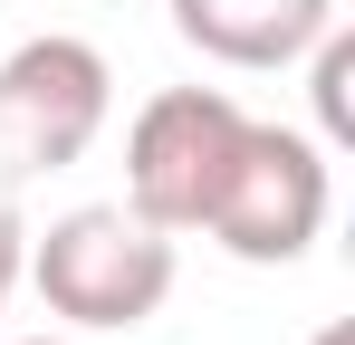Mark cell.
<instances>
[{
  "label": "cell",
  "instance_id": "obj_1",
  "mask_svg": "<svg viewBox=\"0 0 355 345\" xmlns=\"http://www.w3.org/2000/svg\"><path fill=\"white\" fill-rule=\"evenodd\" d=\"M29 269H39L49 317H67V326H96V336L106 326H144L173 297V230L87 202V211L49 221V240H39Z\"/></svg>",
  "mask_w": 355,
  "mask_h": 345
},
{
  "label": "cell",
  "instance_id": "obj_2",
  "mask_svg": "<svg viewBox=\"0 0 355 345\" xmlns=\"http://www.w3.org/2000/svg\"><path fill=\"white\" fill-rule=\"evenodd\" d=\"M240 134H250V115L221 87H164L125 134V211L154 230H202Z\"/></svg>",
  "mask_w": 355,
  "mask_h": 345
},
{
  "label": "cell",
  "instance_id": "obj_3",
  "mask_svg": "<svg viewBox=\"0 0 355 345\" xmlns=\"http://www.w3.org/2000/svg\"><path fill=\"white\" fill-rule=\"evenodd\" d=\"M327 202H336L327 192V144H307L297 125H250L202 230L231 259H250V269H288L297 249L327 230Z\"/></svg>",
  "mask_w": 355,
  "mask_h": 345
},
{
  "label": "cell",
  "instance_id": "obj_4",
  "mask_svg": "<svg viewBox=\"0 0 355 345\" xmlns=\"http://www.w3.org/2000/svg\"><path fill=\"white\" fill-rule=\"evenodd\" d=\"M106 57L87 39H19L0 57V172H58L106 125Z\"/></svg>",
  "mask_w": 355,
  "mask_h": 345
},
{
  "label": "cell",
  "instance_id": "obj_5",
  "mask_svg": "<svg viewBox=\"0 0 355 345\" xmlns=\"http://www.w3.org/2000/svg\"><path fill=\"white\" fill-rule=\"evenodd\" d=\"M173 29L221 67H288L336 29V0H173Z\"/></svg>",
  "mask_w": 355,
  "mask_h": 345
},
{
  "label": "cell",
  "instance_id": "obj_6",
  "mask_svg": "<svg viewBox=\"0 0 355 345\" xmlns=\"http://www.w3.org/2000/svg\"><path fill=\"white\" fill-rule=\"evenodd\" d=\"M355 39H336V29H327V39H317V125H327V144H346L355 134Z\"/></svg>",
  "mask_w": 355,
  "mask_h": 345
},
{
  "label": "cell",
  "instance_id": "obj_7",
  "mask_svg": "<svg viewBox=\"0 0 355 345\" xmlns=\"http://www.w3.org/2000/svg\"><path fill=\"white\" fill-rule=\"evenodd\" d=\"M10 288H19V221L0 211V307H10Z\"/></svg>",
  "mask_w": 355,
  "mask_h": 345
},
{
  "label": "cell",
  "instance_id": "obj_8",
  "mask_svg": "<svg viewBox=\"0 0 355 345\" xmlns=\"http://www.w3.org/2000/svg\"><path fill=\"white\" fill-rule=\"evenodd\" d=\"M317 345H355V326H327V336H317Z\"/></svg>",
  "mask_w": 355,
  "mask_h": 345
}]
</instances>
